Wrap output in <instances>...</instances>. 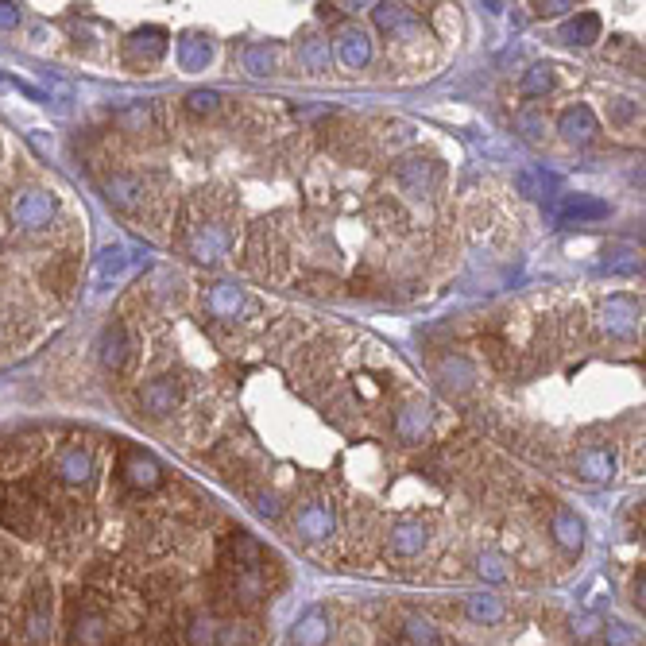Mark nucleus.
Here are the masks:
<instances>
[{"label":"nucleus","mask_w":646,"mask_h":646,"mask_svg":"<svg viewBox=\"0 0 646 646\" xmlns=\"http://www.w3.org/2000/svg\"><path fill=\"white\" fill-rule=\"evenodd\" d=\"M55 198L47 194V190H24V194H16V202H12V217H16V225L20 229H28V233H39V229H51V221H55Z\"/></svg>","instance_id":"obj_1"},{"label":"nucleus","mask_w":646,"mask_h":646,"mask_svg":"<svg viewBox=\"0 0 646 646\" xmlns=\"http://www.w3.org/2000/svg\"><path fill=\"white\" fill-rule=\"evenodd\" d=\"M639 314H643V306H639L635 298H627V294H612V298L604 302V310H600V322H604V329H608L612 337H635V329H639Z\"/></svg>","instance_id":"obj_2"},{"label":"nucleus","mask_w":646,"mask_h":646,"mask_svg":"<svg viewBox=\"0 0 646 646\" xmlns=\"http://www.w3.org/2000/svg\"><path fill=\"white\" fill-rule=\"evenodd\" d=\"M167 55V28H155V24H147V28L132 31L128 39H124V59L132 62V66H140V62H159Z\"/></svg>","instance_id":"obj_3"},{"label":"nucleus","mask_w":646,"mask_h":646,"mask_svg":"<svg viewBox=\"0 0 646 646\" xmlns=\"http://www.w3.org/2000/svg\"><path fill=\"white\" fill-rule=\"evenodd\" d=\"M294 530H298V538H306V542H325V538L337 530V515H333L329 503L314 500V503H306V507H298Z\"/></svg>","instance_id":"obj_4"},{"label":"nucleus","mask_w":646,"mask_h":646,"mask_svg":"<svg viewBox=\"0 0 646 646\" xmlns=\"http://www.w3.org/2000/svg\"><path fill=\"white\" fill-rule=\"evenodd\" d=\"M120 476H124L128 488L147 492V488H155V484L163 480V465H159L151 453H144V449H132V453H124V461H120Z\"/></svg>","instance_id":"obj_5"},{"label":"nucleus","mask_w":646,"mask_h":646,"mask_svg":"<svg viewBox=\"0 0 646 646\" xmlns=\"http://www.w3.org/2000/svg\"><path fill=\"white\" fill-rule=\"evenodd\" d=\"M550 217L561 221V225H581V221H600V217H608V202H600V198H588V194H565L558 206L550 209Z\"/></svg>","instance_id":"obj_6"},{"label":"nucleus","mask_w":646,"mask_h":646,"mask_svg":"<svg viewBox=\"0 0 646 646\" xmlns=\"http://www.w3.org/2000/svg\"><path fill=\"white\" fill-rule=\"evenodd\" d=\"M337 55H341V62L349 70H364L372 62V39H368V31L356 28V24L337 31Z\"/></svg>","instance_id":"obj_7"},{"label":"nucleus","mask_w":646,"mask_h":646,"mask_svg":"<svg viewBox=\"0 0 646 646\" xmlns=\"http://www.w3.org/2000/svg\"><path fill=\"white\" fill-rule=\"evenodd\" d=\"M101 194H105V202L113 209H136L140 202H144V182L136 175H124V171H117V175H109L105 182H101Z\"/></svg>","instance_id":"obj_8"},{"label":"nucleus","mask_w":646,"mask_h":646,"mask_svg":"<svg viewBox=\"0 0 646 646\" xmlns=\"http://www.w3.org/2000/svg\"><path fill=\"white\" fill-rule=\"evenodd\" d=\"M329 635H333V619H329V612L310 608V612H302L298 623H294L291 643L294 646H325L329 643Z\"/></svg>","instance_id":"obj_9"},{"label":"nucleus","mask_w":646,"mask_h":646,"mask_svg":"<svg viewBox=\"0 0 646 646\" xmlns=\"http://www.w3.org/2000/svg\"><path fill=\"white\" fill-rule=\"evenodd\" d=\"M573 469H577V476L588 480V484H608V480L616 476V457H612L608 449L592 445V449H581V453H577Z\"/></svg>","instance_id":"obj_10"},{"label":"nucleus","mask_w":646,"mask_h":646,"mask_svg":"<svg viewBox=\"0 0 646 646\" xmlns=\"http://www.w3.org/2000/svg\"><path fill=\"white\" fill-rule=\"evenodd\" d=\"M372 16H376V28L383 35H391V39H411V35L422 31V24L411 16V8H403V4H376Z\"/></svg>","instance_id":"obj_11"},{"label":"nucleus","mask_w":646,"mask_h":646,"mask_svg":"<svg viewBox=\"0 0 646 646\" xmlns=\"http://www.w3.org/2000/svg\"><path fill=\"white\" fill-rule=\"evenodd\" d=\"M558 132L569 140V144H588V140L600 132V124H596V113H592L588 105H569V109L558 117Z\"/></svg>","instance_id":"obj_12"},{"label":"nucleus","mask_w":646,"mask_h":646,"mask_svg":"<svg viewBox=\"0 0 646 646\" xmlns=\"http://www.w3.org/2000/svg\"><path fill=\"white\" fill-rule=\"evenodd\" d=\"M97 360H101L109 372H120V368H124V360H128V329L120 322H109L101 329V337H97Z\"/></svg>","instance_id":"obj_13"},{"label":"nucleus","mask_w":646,"mask_h":646,"mask_svg":"<svg viewBox=\"0 0 646 646\" xmlns=\"http://www.w3.org/2000/svg\"><path fill=\"white\" fill-rule=\"evenodd\" d=\"M438 163L434 159H407V163H399L395 167V178L403 182V190L407 194H430L434 190V182H438Z\"/></svg>","instance_id":"obj_14"},{"label":"nucleus","mask_w":646,"mask_h":646,"mask_svg":"<svg viewBox=\"0 0 646 646\" xmlns=\"http://www.w3.org/2000/svg\"><path fill=\"white\" fill-rule=\"evenodd\" d=\"M140 407H144V414H151V418L171 414L178 407V383L167 380V376L144 383V391H140Z\"/></svg>","instance_id":"obj_15"},{"label":"nucleus","mask_w":646,"mask_h":646,"mask_svg":"<svg viewBox=\"0 0 646 646\" xmlns=\"http://www.w3.org/2000/svg\"><path fill=\"white\" fill-rule=\"evenodd\" d=\"M229 596H233L236 608H256L267 596V585L260 577V569H233L229 577Z\"/></svg>","instance_id":"obj_16"},{"label":"nucleus","mask_w":646,"mask_h":646,"mask_svg":"<svg viewBox=\"0 0 646 646\" xmlns=\"http://www.w3.org/2000/svg\"><path fill=\"white\" fill-rule=\"evenodd\" d=\"M225 252H229V236H225L221 225H202L198 233L190 236V256L198 264H217Z\"/></svg>","instance_id":"obj_17"},{"label":"nucleus","mask_w":646,"mask_h":646,"mask_svg":"<svg viewBox=\"0 0 646 646\" xmlns=\"http://www.w3.org/2000/svg\"><path fill=\"white\" fill-rule=\"evenodd\" d=\"M426 542H430V530L422 527L418 519H403V523L391 527V550L399 558H418L426 550Z\"/></svg>","instance_id":"obj_18"},{"label":"nucleus","mask_w":646,"mask_h":646,"mask_svg":"<svg viewBox=\"0 0 646 646\" xmlns=\"http://www.w3.org/2000/svg\"><path fill=\"white\" fill-rule=\"evenodd\" d=\"M426 430H430V403L426 399H414L395 414V434L403 441H422Z\"/></svg>","instance_id":"obj_19"},{"label":"nucleus","mask_w":646,"mask_h":646,"mask_svg":"<svg viewBox=\"0 0 646 646\" xmlns=\"http://www.w3.org/2000/svg\"><path fill=\"white\" fill-rule=\"evenodd\" d=\"M550 530H554V538H558L561 550H569V554H577V550L585 546V523H581V515H577V511H569V507H558V511H554Z\"/></svg>","instance_id":"obj_20"},{"label":"nucleus","mask_w":646,"mask_h":646,"mask_svg":"<svg viewBox=\"0 0 646 646\" xmlns=\"http://www.w3.org/2000/svg\"><path fill=\"white\" fill-rule=\"evenodd\" d=\"M55 472H59L62 484H86L89 476H93V453H89L86 445H70L59 457Z\"/></svg>","instance_id":"obj_21"},{"label":"nucleus","mask_w":646,"mask_h":646,"mask_svg":"<svg viewBox=\"0 0 646 646\" xmlns=\"http://www.w3.org/2000/svg\"><path fill=\"white\" fill-rule=\"evenodd\" d=\"M209 59H213L209 35H202V31H186V35L178 39V62H182V70H206Z\"/></svg>","instance_id":"obj_22"},{"label":"nucleus","mask_w":646,"mask_h":646,"mask_svg":"<svg viewBox=\"0 0 646 646\" xmlns=\"http://www.w3.org/2000/svg\"><path fill=\"white\" fill-rule=\"evenodd\" d=\"M465 616H469L472 623L496 627V623H503V616H507V604H503L500 596H492V592H476V596H469V604H465Z\"/></svg>","instance_id":"obj_23"},{"label":"nucleus","mask_w":646,"mask_h":646,"mask_svg":"<svg viewBox=\"0 0 646 646\" xmlns=\"http://www.w3.org/2000/svg\"><path fill=\"white\" fill-rule=\"evenodd\" d=\"M209 314L213 318H236L240 310H244V291L236 287V283H217L206 298Z\"/></svg>","instance_id":"obj_24"},{"label":"nucleus","mask_w":646,"mask_h":646,"mask_svg":"<svg viewBox=\"0 0 646 646\" xmlns=\"http://www.w3.org/2000/svg\"><path fill=\"white\" fill-rule=\"evenodd\" d=\"M225 554H233L236 565L233 569H260V558H264V546L248 534V530H236L233 538L225 542Z\"/></svg>","instance_id":"obj_25"},{"label":"nucleus","mask_w":646,"mask_h":646,"mask_svg":"<svg viewBox=\"0 0 646 646\" xmlns=\"http://www.w3.org/2000/svg\"><path fill=\"white\" fill-rule=\"evenodd\" d=\"M124 271H128V252H124V248H105V252L97 256V264H93V287L117 283Z\"/></svg>","instance_id":"obj_26"},{"label":"nucleus","mask_w":646,"mask_h":646,"mask_svg":"<svg viewBox=\"0 0 646 646\" xmlns=\"http://www.w3.org/2000/svg\"><path fill=\"white\" fill-rule=\"evenodd\" d=\"M298 66L310 70V74H325L329 70V39L322 35H306L298 43Z\"/></svg>","instance_id":"obj_27"},{"label":"nucleus","mask_w":646,"mask_h":646,"mask_svg":"<svg viewBox=\"0 0 646 646\" xmlns=\"http://www.w3.org/2000/svg\"><path fill=\"white\" fill-rule=\"evenodd\" d=\"M438 380L445 391H465V387H472L476 372H472V364L465 356H445L438 368Z\"/></svg>","instance_id":"obj_28"},{"label":"nucleus","mask_w":646,"mask_h":646,"mask_svg":"<svg viewBox=\"0 0 646 646\" xmlns=\"http://www.w3.org/2000/svg\"><path fill=\"white\" fill-rule=\"evenodd\" d=\"M561 39H565V43H581V47L596 43V39H600V16H596V12H577V16L561 28Z\"/></svg>","instance_id":"obj_29"},{"label":"nucleus","mask_w":646,"mask_h":646,"mask_svg":"<svg viewBox=\"0 0 646 646\" xmlns=\"http://www.w3.org/2000/svg\"><path fill=\"white\" fill-rule=\"evenodd\" d=\"M554 89V66L550 62H534L527 66V74H523V82H519V93L523 97H546Z\"/></svg>","instance_id":"obj_30"},{"label":"nucleus","mask_w":646,"mask_h":646,"mask_svg":"<svg viewBox=\"0 0 646 646\" xmlns=\"http://www.w3.org/2000/svg\"><path fill=\"white\" fill-rule=\"evenodd\" d=\"M217 635H221V623L209 612H198L186 623V643L190 646H217Z\"/></svg>","instance_id":"obj_31"},{"label":"nucleus","mask_w":646,"mask_h":646,"mask_svg":"<svg viewBox=\"0 0 646 646\" xmlns=\"http://www.w3.org/2000/svg\"><path fill=\"white\" fill-rule=\"evenodd\" d=\"M105 639H109V623H105V616H82L78 619V627H74V643L101 646Z\"/></svg>","instance_id":"obj_32"},{"label":"nucleus","mask_w":646,"mask_h":646,"mask_svg":"<svg viewBox=\"0 0 646 646\" xmlns=\"http://www.w3.org/2000/svg\"><path fill=\"white\" fill-rule=\"evenodd\" d=\"M244 70H248V74H256V78L275 74V47H267V43H252V47L244 51Z\"/></svg>","instance_id":"obj_33"},{"label":"nucleus","mask_w":646,"mask_h":646,"mask_svg":"<svg viewBox=\"0 0 646 646\" xmlns=\"http://www.w3.org/2000/svg\"><path fill=\"white\" fill-rule=\"evenodd\" d=\"M47 631H51V604H47V596H39L28 612V639L31 643H43Z\"/></svg>","instance_id":"obj_34"},{"label":"nucleus","mask_w":646,"mask_h":646,"mask_svg":"<svg viewBox=\"0 0 646 646\" xmlns=\"http://www.w3.org/2000/svg\"><path fill=\"white\" fill-rule=\"evenodd\" d=\"M476 573H480L488 585H503V581H507V558L496 554V550H484V554L476 558Z\"/></svg>","instance_id":"obj_35"},{"label":"nucleus","mask_w":646,"mask_h":646,"mask_svg":"<svg viewBox=\"0 0 646 646\" xmlns=\"http://www.w3.org/2000/svg\"><path fill=\"white\" fill-rule=\"evenodd\" d=\"M407 639H411L414 646H438V627L430 623L426 616H407Z\"/></svg>","instance_id":"obj_36"},{"label":"nucleus","mask_w":646,"mask_h":646,"mask_svg":"<svg viewBox=\"0 0 646 646\" xmlns=\"http://www.w3.org/2000/svg\"><path fill=\"white\" fill-rule=\"evenodd\" d=\"M217 105H221L217 89H194V93L186 97V109H190L194 117H209V113H217Z\"/></svg>","instance_id":"obj_37"},{"label":"nucleus","mask_w":646,"mask_h":646,"mask_svg":"<svg viewBox=\"0 0 646 646\" xmlns=\"http://www.w3.org/2000/svg\"><path fill=\"white\" fill-rule=\"evenodd\" d=\"M596 631H600V616H592V612H585V616H577L569 623V635H573V643L577 646H585Z\"/></svg>","instance_id":"obj_38"},{"label":"nucleus","mask_w":646,"mask_h":646,"mask_svg":"<svg viewBox=\"0 0 646 646\" xmlns=\"http://www.w3.org/2000/svg\"><path fill=\"white\" fill-rule=\"evenodd\" d=\"M515 182H519V190H523L527 198H542L546 186H550V175H546V171H523Z\"/></svg>","instance_id":"obj_39"},{"label":"nucleus","mask_w":646,"mask_h":646,"mask_svg":"<svg viewBox=\"0 0 646 646\" xmlns=\"http://www.w3.org/2000/svg\"><path fill=\"white\" fill-rule=\"evenodd\" d=\"M515 128H519L527 140H538V136L546 132V117H542V113H534V109H523V113L515 117Z\"/></svg>","instance_id":"obj_40"},{"label":"nucleus","mask_w":646,"mask_h":646,"mask_svg":"<svg viewBox=\"0 0 646 646\" xmlns=\"http://www.w3.org/2000/svg\"><path fill=\"white\" fill-rule=\"evenodd\" d=\"M608 646H639V627H631V623H612V627H608Z\"/></svg>","instance_id":"obj_41"},{"label":"nucleus","mask_w":646,"mask_h":646,"mask_svg":"<svg viewBox=\"0 0 646 646\" xmlns=\"http://www.w3.org/2000/svg\"><path fill=\"white\" fill-rule=\"evenodd\" d=\"M252 507H256V515H264V519H279V515H283V500H279L275 492H260V496L252 500Z\"/></svg>","instance_id":"obj_42"},{"label":"nucleus","mask_w":646,"mask_h":646,"mask_svg":"<svg viewBox=\"0 0 646 646\" xmlns=\"http://www.w3.org/2000/svg\"><path fill=\"white\" fill-rule=\"evenodd\" d=\"M20 20H24V12H20V4H4V0H0V31L20 28Z\"/></svg>","instance_id":"obj_43"},{"label":"nucleus","mask_w":646,"mask_h":646,"mask_svg":"<svg viewBox=\"0 0 646 646\" xmlns=\"http://www.w3.org/2000/svg\"><path fill=\"white\" fill-rule=\"evenodd\" d=\"M120 124H128V132H140V128L147 124V109H144V105L124 109V113H120Z\"/></svg>","instance_id":"obj_44"},{"label":"nucleus","mask_w":646,"mask_h":646,"mask_svg":"<svg viewBox=\"0 0 646 646\" xmlns=\"http://www.w3.org/2000/svg\"><path fill=\"white\" fill-rule=\"evenodd\" d=\"M538 8V16H561V12H569V8H577L573 0H542V4H534Z\"/></svg>","instance_id":"obj_45"},{"label":"nucleus","mask_w":646,"mask_h":646,"mask_svg":"<svg viewBox=\"0 0 646 646\" xmlns=\"http://www.w3.org/2000/svg\"><path fill=\"white\" fill-rule=\"evenodd\" d=\"M616 117H619V120L635 117V105H631V101H627V97H619V105H616Z\"/></svg>","instance_id":"obj_46"},{"label":"nucleus","mask_w":646,"mask_h":646,"mask_svg":"<svg viewBox=\"0 0 646 646\" xmlns=\"http://www.w3.org/2000/svg\"><path fill=\"white\" fill-rule=\"evenodd\" d=\"M643 592H646V585H643V573H639V577H635V604H639V608H643Z\"/></svg>","instance_id":"obj_47"},{"label":"nucleus","mask_w":646,"mask_h":646,"mask_svg":"<svg viewBox=\"0 0 646 646\" xmlns=\"http://www.w3.org/2000/svg\"><path fill=\"white\" fill-rule=\"evenodd\" d=\"M4 233H8V229H4V221H0V236H4Z\"/></svg>","instance_id":"obj_48"}]
</instances>
